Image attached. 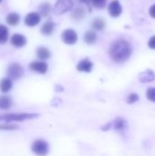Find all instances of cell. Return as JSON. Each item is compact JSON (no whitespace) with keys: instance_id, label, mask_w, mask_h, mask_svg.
I'll list each match as a JSON object with an SVG mask.
<instances>
[{"instance_id":"5","label":"cell","mask_w":155,"mask_h":156,"mask_svg":"<svg viewBox=\"0 0 155 156\" xmlns=\"http://www.w3.org/2000/svg\"><path fill=\"white\" fill-rule=\"evenodd\" d=\"M73 0H58L53 7V12L56 15H63L73 8Z\"/></svg>"},{"instance_id":"27","label":"cell","mask_w":155,"mask_h":156,"mask_svg":"<svg viewBox=\"0 0 155 156\" xmlns=\"http://www.w3.org/2000/svg\"><path fill=\"white\" fill-rule=\"evenodd\" d=\"M146 98L152 101V102H154L155 103V88L154 87H152V88H149L146 91Z\"/></svg>"},{"instance_id":"13","label":"cell","mask_w":155,"mask_h":156,"mask_svg":"<svg viewBox=\"0 0 155 156\" xmlns=\"http://www.w3.org/2000/svg\"><path fill=\"white\" fill-rule=\"evenodd\" d=\"M154 80L155 73L153 69H146L139 75V81L142 83H150L154 81Z\"/></svg>"},{"instance_id":"17","label":"cell","mask_w":155,"mask_h":156,"mask_svg":"<svg viewBox=\"0 0 155 156\" xmlns=\"http://www.w3.org/2000/svg\"><path fill=\"white\" fill-rule=\"evenodd\" d=\"M13 87V82L8 78H4L0 80V91L3 93H6L11 90Z\"/></svg>"},{"instance_id":"9","label":"cell","mask_w":155,"mask_h":156,"mask_svg":"<svg viewBox=\"0 0 155 156\" xmlns=\"http://www.w3.org/2000/svg\"><path fill=\"white\" fill-rule=\"evenodd\" d=\"M109 14L112 17H118L122 13V6L118 0H113L108 6Z\"/></svg>"},{"instance_id":"16","label":"cell","mask_w":155,"mask_h":156,"mask_svg":"<svg viewBox=\"0 0 155 156\" xmlns=\"http://www.w3.org/2000/svg\"><path fill=\"white\" fill-rule=\"evenodd\" d=\"M36 54H37V57L40 60H47L51 56V53L48 50V48H47L45 47H39V48H37V51H36Z\"/></svg>"},{"instance_id":"30","label":"cell","mask_w":155,"mask_h":156,"mask_svg":"<svg viewBox=\"0 0 155 156\" xmlns=\"http://www.w3.org/2000/svg\"><path fill=\"white\" fill-rule=\"evenodd\" d=\"M55 90H56L57 92H58V91L62 92V91L64 90V88H63L61 85H56V87H55Z\"/></svg>"},{"instance_id":"12","label":"cell","mask_w":155,"mask_h":156,"mask_svg":"<svg viewBox=\"0 0 155 156\" xmlns=\"http://www.w3.org/2000/svg\"><path fill=\"white\" fill-rule=\"evenodd\" d=\"M92 69H93V63L89 58H84L80 60L77 65V69L79 72L90 73L91 72Z\"/></svg>"},{"instance_id":"23","label":"cell","mask_w":155,"mask_h":156,"mask_svg":"<svg viewBox=\"0 0 155 156\" xmlns=\"http://www.w3.org/2000/svg\"><path fill=\"white\" fill-rule=\"evenodd\" d=\"M18 129H19L18 125L11 123V122H5V123L0 124V131L8 132V131H16Z\"/></svg>"},{"instance_id":"11","label":"cell","mask_w":155,"mask_h":156,"mask_svg":"<svg viewBox=\"0 0 155 156\" xmlns=\"http://www.w3.org/2000/svg\"><path fill=\"white\" fill-rule=\"evenodd\" d=\"M10 43L13 47L15 48H23L26 46V38L25 36H23L22 34H19V33H16L14 34L12 37H11V39H10Z\"/></svg>"},{"instance_id":"1","label":"cell","mask_w":155,"mask_h":156,"mask_svg":"<svg viewBox=\"0 0 155 156\" xmlns=\"http://www.w3.org/2000/svg\"><path fill=\"white\" fill-rule=\"evenodd\" d=\"M109 54L112 61L115 63H123L131 58L132 54V47L129 41L120 38L111 44Z\"/></svg>"},{"instance_id":"18","label":"cell","mask_w":155,"mask_h":156,"mask_svg":"<svg viewBox=\"0 0 155 156\" xmlns=\"http://www.w3.org/2000/svg\"><path fill=\"white\" fill-rule=\"evenodd\" d=\"M5 21L9 26H16L20 21V16L16 12H11L6 16Z\"/></svg>"},{"instance_id":"26","label":"cell","mask_w":155,"mask_h":156,"mask_svg":"<svg viewBox=\"0 0 155 156\" xmlns=\"http://www.w3.org/2000/svg\"><path fill=\"white\" fill-rule=\"evenodd\" d=\"M106 3H107V0H91L90 1V4L94 7L99 8V9L104 8L106 5Z\"/></svg>"},{"instance_id":"28","label":"cell","mask_w":155,"mask_h":156,"mask_svg":"<svg viewBox=\"0 0 155 156\" xmlns=\"http://www.w3.org/2000/svg\"><path fill=\"white\" fill-rule=\"evenodd\" d=\"M148 47L151 49H155V36H153L148 41Z\"/></svg>"},{"instance_id":"6","label":"cell","mask_w":155,"mask_h":156,"mask_svg":"<svg viewBox=\"0 0 155 156\" xmlns=\"http://www.w3.org/2000/svg\"><path fill=\"white\" fill-rule=\"evenodd\" d=\"M109 122H110L111 130H114L122 134H123L128 129V122L122 117H117L113 121Z\"/></svg>"},{"instance_id":"22","label":"cell","mask_w":155,"mask_h":156,"mask_svg":"<svg viewBox=\"0 0 155 156\" xmlns=\"http://www.w3.org/2000/svg\"><path fill=\"white\" fill-rule=\"evenodd\" d=\"M105 26H106V23H105L104 19H102V18H96L93 20V22L91 24L92 28H94L95 30H102V29H104Z\"/></svg>"},{"instance_id":"2","label":"cell","mask_w":155,"mask_h":156,"mask_svg":"<svg viewBox=\"0 0 155 156\" xmlns=\"http://www.w3.org/2000/svg\"><path fill=\"white\" fill-rule=\"evenodd\" d=\"M40 115L36 112H20V113H9V114H0V122H25L28 120H35Z\"/></svg>"},{"instance_id":"7","label":"cell","mask_w":155,"mask_h":156,"mask_svg":"<svg viewBox=\"0 0 155 156\" xmlns=\"http://www.w3.org/2000/svg\"><path fill=\"white\" fill-rule=\"evenodd\" d=\"M61 37L63 42L67 45H74L78 41V34L75 30L71 28H68L64 30Z\"/></svg>"},{"instance_id":"19","label":"cell","mask_w":155,"mask_h":156,"mask_svg":"<svg viewBox=\"0 0 155 156\" xmlns=\"http://www.w3.org/2000/svg\"><path fill=\"white\" fill-rule=\"evenodd\" d=\"M52 7H51V5L48 3V2H45V3H42L39 6H38V14L40 15V16H48V14L50 13Z\"/></svg>"},{"instance_id":"15","label":"cell","mask_w":155,"mask_h":156,"mask_svg":"<svg viewBox=\"0 0 155 156\" xmlns=\"http://www.w3.org/2000/svg\"><path fill=\"white\" fill-rule=\"evenodd\" d=\"M54 28L55 23L51 20H48L46 23H44L43 26L41 27V33L45 36H49L54 32Z\"/></svg>"},{"instance_id":"14","label":"cell","mask_w":155,"mask_h":156,"mask_svg":"<svg viewBox=\"0 0 155 156\" xmlns=\"http://www.w3.org/2000/svg\"><path fill=\"white\" fill-rule=\"evenodd\" d=\"M13 105V100L10 96L0 95V110L6 111L10 109Z\"/></svg>"},{"instance_id":"25","label":"cell","mask_w":155,"mask_h":156,"mask_svg":"<svg viewBox=\"0 0 155 156\" xmlns=\"http://www.w3.org/2000/svg\"><path fill=\"white\" fill-rule=\"evenodd\" d=\"M139 100H140V98H139V95L137 93H131L126 98V102L128 104H133V103L137 102Z\"/></svg>"},{"instance_id":"20","label":"cell","mask_w":155,"mask_h":156,"mask_svg":"<svg viewBox=\"0 0 155 156\" xmlns=\"http://www.w3.org/2000/svg\"><path fill=\"white\" fill-rule=\"evenodd\" d=\"M98 39V37H97V34L92 31V30H89L85 33L84 35V41L85 43H87L88 45H92L94 44Z\"/></svg>"},{"instance_id":"31","label":"cell","mask_w":155,"mask_h":156,"mask_svg":"<svg viewBox=\"0 0 155 156\" xmlns=\"http://www.w3.org/2000/svg\"><path fill=\"white\" fill-rule=\"evenodd\" d=\"M90 1H91V0H79V2L84 3V4H87V5L90 4Z\"/></svg>"},{"instance_id":"3","label":"cell","mask_w":155,"mask_h":156,"mask_svg":"<svg viewBox=\"0 0 155 156\" xmlns=\"http://www.w3.org/2000/svg\"><path fill=\"white\" fill-rule=\"evenodd\" d=\"M31 151L37 156H47L49 153V144L44 139H37L31 144Z\"/></svg>"},{"instance_id":"24","label":"cell","mask_w":155,"mask_h":156,"mask_svg":"<svg viewBox=\"0 0 155 156\" xmlns=\"http://www.w3.org/2000/svg\"><path fill=\"white\" fill-rule=\"evenodd\" d=\"M85 10H84V8H81V7H79V8H77L75 11H74V13L72 14V18L73 19H75V20H80V19H82L84 16H85Z\"/></svg>"},{"instance_id":"32","label":"cell","mask_w":155,"mask_h":156,"mask_svg":"<svg viewBox=\"0 0 155 156\" xmlns=\"http://www.w3.org/2000/svg\"><path fill=\"white\" fill-rule=\"evenodd\" d=\"M1 1H2V0H0V2H1Z\"/></svg>"},{"instance_id":"8","label":"cell","mask_w":155,"mask_h":156,"mask_svg":"<svg viewBox=\"0 0 155 156\" xmlns=\"http://www.w3.org/2000/svg\"><path fill=\"white\" fill-rule=\"evenodd\" d=\"M29 69L39 74H46L48 69V66L45 61H33L28 66Z\"/></svg>"},{"instance_id":"4","label":"cell","mask_w":155,"mask_h":156,"mask_svg":"<svg viewBox=\"0 0 155 156\" xmlns=\"http://www.w3.org/2000/svg\"><path fill=\"white\" fill-rule=\"evenodd\" d=\"M7 78L11 80H17L24 75V68L17 62L11 63L6 69Z\"/></svg>"},{"instance_id":"29","label":"cell","mask_w":155,"mask_h":156,"mask_svg":"<svg viewBox=\"0 0 155 156\" xmlns=\"http://www.w3.org/2000/svg\"><path fill=\"white\" fill-rule=\"evenodd\" d=\"M149 14L153 18H155V4L151 5V7L149 8Z\"/></svg>"},{"instance_id":"21","label":"cell","mask_w":155,"mask_h":156,"mask_svg":"<svg viewBox=\"0 0 155 156\" xmlns=\"http://www.w3.org/2000/svg\"><path fill=\"white\" fill-rule=\"evenodd\" d=\"M9 31L5 25H0V44H5L8 39Z\"/></svg>"},{"instance_id":"10","label":"cell","mask_w":155,"mask_h":156,"mask_svg":"<svg viewBox=\"0 0 155 156\" xmlns=\"http://www.w3.org/2000/svg\"><path fill=\"white\" fill-rule=\"evenodd\" d=\"M41 20V16L37 12L28 13L25 17V24L27 27H35L39 24Z\"/></svg>"}]
</instances>
